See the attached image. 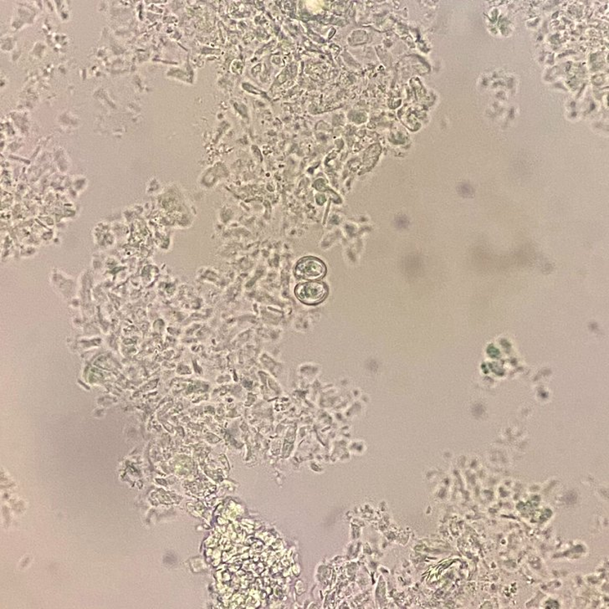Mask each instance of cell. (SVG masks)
Segmentation results:
<instances>
[{
  "label": "cell",
  "mask_w": 609,
  "mask_h": 609,
  "mask_svg": "<svg viewBox=\"0 0 609 609\" xmlns=\"http://www.w3.org/2000/svg\"><path fill=\"white\" fill-rule=\"evenodd\" d=\"M328 290L324 283L317 281L304 282L295 289V297L300 302L307 304H316L324 302Z\"/></svg>",
  "instance_id": "cell-1"
},
{
  "label": "cell",
  "mask_w": 609,
  "mask_h": 609,
  "mask_svg": "<svg viewBox=\"0 0 609 609\" xmlns=\"http://www.w3.org/2000/svg\"><path fill=\"white\" fill-rule=\"evenodd\" d=\"M326 266L324 262L316 257H304L297 262L295 274L300 279L308 281H318L326 275Z\"/></svg>",
  "instance_id": "cell-2"
}]
</instances>
